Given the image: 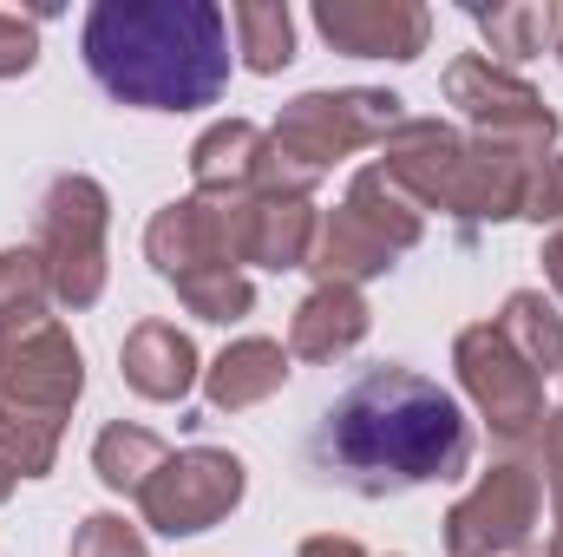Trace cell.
<instances>
[{"instance_id": "1", "label": "cell", "mask_w": 563, "mask_h": 557, "mask_svg": "<svg viewBox=\"0 0 563 557\" xmlns=\"http://www.w3.org/2000/svg\"><path fill=\"white\" fill-rule=\"evenodd\" d=\"M308 466L361 499L459 479L472 466V426L459 401L413 368H367L308 439Z\"/></svg>"}, {"instance_id": "2", "label": "cell", "mask_w": 563, "mask_h": 557, "mask_svg": "<svg viewBox=\"0 0 563 557\" xmlns=\"http://www.w3.org/2000/svg\"><path fill=\"white\" fill-rule=\"evenodd\" d=\"M79 53L119 106L203 112L230 86V13L217 0H99Z\"/></svg>"}, {"instance_id": "3", "label": "cell", "mask_w": 563, "mask_h": 557, "mask_svg": "<svg viewBox=\"0 0 563 557\" xmlns=\"http://www.w3.org/2000/svg\"><path fill=\"white\" fill-rule=\"evenodd\" d=\"M551 151H518V144L465 139L439 119H407L380 144V171L420 204V210H452L465 223H505L525 217V184Z\"/></svg>"}, {"instance_id": "4", "label": "cell", "mask_w": 563, "mask_h": 557, "mask_svg": "<svg viewBox=\"0 0 563 557\" xmlns=\"http://www.w3.org/2000/svg\"><path fill=\"white\" fill-rule=\"evenodd\" d=\"M79 394H86V354L53 315L0 335V466L13 479L53 472Z\"/></svg>"}, {"instance_id": "5", "label": "cell", "mask_w": 563, "mask_h": 557, "mask_svg": "<svg viewBox=\"0 0 563 557\" xmlns=\"http://www.w3.org/2000/svg\"><path fill=\"white\" fill-rule=\"evenodd\" d=\"M400 125H407V99L400 92H380V86L301 92L269 125L263 164H256V190L263 197H308L341 157H354L367 144H387Z\"/></svg>"}, {"instance_id": "6", "label": "cell", "mask_w": 563, "mask_h": 557, "mask_svg": "<svg viewBox=\"0 0 563 557\" xmlns=\"http://www.w3.org/2000/svg\"><path fill=\"white\" fill-rule=\"evenodd\" d=\"M420 237H426L420 204H413L380 164H367V171H354L347 197L321 217L314 250H308V270H314L321 282H347V288H361L367 276H387Z\"/></svg>"}, {"instance_id": "7", "label": "cell", "mask_w": 563, "mask_h": 557, "mask_svg": "<svg viewBox=\"0 0 563 557\" xmlns=\"http://www.w3.org/2000/svg\"><path fill=\"white\" fill-rule=\"evenodd\" d=\"M106 230H112V197L99 177L66 171L40 197V270L59 308H92L106 295Z\"/></svg>"}, {"instance_id": "8", "label": "cell", "mask_w": 563, "mask_h": 557, "mask_svg": "<svg viewBox=\"0 0 563 557\" xmlns=\"http://www.w3.org/2000/svg\"><path fill=\"white\" fill-rule=\"evenodd\" d=\"M250 492V466L223 446H190V452H170L157 466V479L139 492L144 525L164 532V538H197L210 525H223Z\"/></svg>"}, {"instance_id": "9", "label": "cell", "mask_w": 563, "mask_h": 557, "mask_svg": "<svg viewBox=\"0 0 563 557\" xmlns=\"http://www.w3.org/2000/svg\"><path fill=\"white\" fill-rule=\"evenodd\" d=\"M452 368H459V387L472 394V407L485 414V426H492L505 446L544 433V374H538L492 321H478V328H465V335L452 341Z\"/></svg>"}, {"instance_id": "10", "label": "cell", "mask_w": 563, "mask_h": 557, "mask_svg": "<svg viewBox=\"0 0 563 557\" xmlns=\"http://www.w3.org/2000/svg\"><path fill=\"white\" fill-rule=\"evenodd\" d=\"M544 512V472L505 459L478 472V485L445 512V551L452 557H511L531 545Z\"/></svg>"}, {"instance_id": "11", "label": "cell", "mask_w": 563, "mask_h": 557, "mask_svg": "<svg viewBox=\"0 0 563 557\" xmlns=\"http://www.w3.org/2000/svg\"><path fill=\"white\" fill-rule=\"evenodd\" d=\"M445 99L472 119L478 139L518 144V151H558V112L544 106V92H531L518 73H505L485 53H465L445 66Z\"/></svg>"}, {"instance_id": "12", "label": "cell", "mask_w": 563, "mask_h": 557, "mask_svg": "<svg viewBox=\"0 0 563 557\" xmlns=\"http://www.w3.org/2000/svg\"><path fill=\"white\" fill-rule=\"evenodd\" d=\"M144 256H151V270L170 282V288L243 270L236 263V243H230L223 197H177V204H164L151 217V230H144Z\"/></svg>"}, {"instance_id": "13", "label": "cell", "mask_w": 563, "mask_h": 557, "mask_svg": "<svg viewBox=\"0 0 563 557\" xmlns=\"http://www.w3.org/2000/svg\"><path fill=\"white\" fill-rule=\"evenodd\" d=\"M314 33L347 59H420L432 13L420 0H314Z\"/></svg>"}, {"instance_id": "14", "label": "cell", "mask_w": 563, "mask_h": 557, "mask_svg": "<svg viewBox=\"0 0 563 557\" xmlns=\"http://www.w3.org/2000/svg\"><path fill=\"white\" fill-rule=\"evenodd\" d=\"M230 210V243H236V263H256V270H308V250H314V204L308 197H263V190H243V197H223Z\"/></svg>"}, {"instance_id": "15", "label": "cell", "mask_w": 563, "mask_h": 557, "mask_svg": "<svg viewBox=\"0 0 563 557\" xmlns=\"http://www.w3.org/2000/svg\"><path fill=\"white\" fill-rule=\"evenodd\" d=\"M367 295L347 282H314V295L288 321V361H341L367 341Z\"/></svg>"}, {"instance_id": "16", "label": "cell", "mask_w": 563, "mask_h": 557, "mask_svg": "<svg viewBox=\"0 0 563 557\" xmlns=\"http://www.w3.org/2000/svg\"><path fill=\"white\" fill-rule=\"evenodd\" d=\"M119 374L144 401H184L197 387V348L177 321H139L119 348Z\"/></svg>"}, {"instance_id": "17", "label": "cell", "mask_w": 563, "mask_h": 557, "mask_svg": "<svg viewBox=\"0 0 563 557\" xmlns=\"http://www.w3.org/2000/svg\"><path fill=\"white\" fill-rule=\"evenodd\" d=\"M288 381V348L269 335H243L230 341L210 368H203V394L217 414H243V407H263L269 394H282Z\"/></svg>"}, {"instance_id": "18", "label": "cell", "mask_w": 563, "mask_h": 557, "mask_svg": "<svg viewBox=\"0 0 563 557\" xmlns=\"http://www.w3.org/2000/svg\"><path fill=\"white\" fill-rule=\"evenodd\" d=\"M263 144H269V132L250 125V119L210 125L203 139L190 144V184H197V197H243V190H256Z\"/></svg>"}, {"instance_id": "19", "label": "cell", "mask_w": 563, "mask_h": 557, "mask_svg": "<svg viewBox=\"0 0 563 557\" xmlns=\"http://www.w3.org/2000/svg\"><path fill=\"white\" fill-rule=\"evenodd\" d=\"M478 20V33L492 40L485 59H538L551 53L563 33V7L558 0H505V7H465Z\"/></svg>"}, {"instance_id": "20", "label": "cell", "mask_w": 563, "mask_h": 557, "mask_svg": "<svg viewBox=\"0 0 563 557\" xmlns=\"http://www.w3.org/2000/svg\"><path fill=\"white\" fill-rule=\"evenodd\" d=\"M164 459H170V446H164L151 426H132V419H112V426L92 439V472H99L112 492H125V499H139L144 485L157 479Z\"/></svg>"}, {"instance_id": "21", "label": "cell", "mask_w": 563, "mask_h": 557, "mask_svg": "<svg viewBox=\"0 0 563 557\" xmlns=\"http://www.w3.org/2000/svg\"><path fill=\"white\" fill-rule=\"evenodd\" d=\"M538 374H558L563 368V315L538 295V288H511L505 295V308H498V321H492Z\"/></svg>"}, {"instance_id": "22", "label": "cell", "mask_w": 563, "mask_h": 557, "mask_svg": "<svg viewBox=\"0 0 563 557\" xmlns=\"http://www.w3.org/2000/svg\"><path fill=\"white\" fill-rule=\"evenodd\" d=\"M230 33H236V53L250 73H282L295 59V13L282 0H236L230 7Z\"/></svg>"}, {"instance_id": "23", "label": "cell", "mask_w": 563, "mask_h": 557, "mask_svg": "<svg viewBox=\"0 0 563 557\" xmlns=\"http://www.w3.org/2000/svg\"><path fill=\"white\" fill-rule=\"evenodd\" d=\"M46 302H53V288L40 270V250H0V335L46 321Z\"/></svg>"}, {"instance_id": "24", "label": "cell", "mask_w": 563, "mask_h": 557, "mask_svg": "<svg viewBox=\"0 0 563 557\" xmlns=\"http://www.w3.org/2000/svg\"><path fill=\"white\" fill-rule=\"evenodd\" d=\"M184 295V308L197 315V321H243L250 308H256V288H250V276L243 270H230V276H203V282H184L177 288Z\"/></svg>"}, {"instance_id": "25", "label": "cell", "mask_w": 563, "mask_h": 557, "mask_svg": "<svg viewBox=\"0 0 563 557\" xmlns=\"http://www.w3.org/2000/svg\"><path fill=\"white\" fill-rule=\"evenodd\" d=\"M73 557H144V532L119 512H92L73 532Z\"/></svg>"}, {"instance_id": "26", "label": "cell", "mask_w": 563, "mask_h": 557, "mask_svg": "<svg viewBox=\"0 0 563 557\" xmlns=\"http://www.w3.org/2000/svg\"><path fill=\"white\" fill-rule=\"evenodd\" d=\"M40 66V26L13 7H0V79H20Z\"/></svg>"}, {"instance_id": "27", "label": "cell", "mask_w": 563, "mask_h": 557, "mask_svg": "<svg viewBox=\"0 0 563 557\" xmlns=\"http://www.w3.org/2000/svg\"><path fill=\"white\" fill-rule=\"evenodd\" d=\"M525 217H531V223H558L563 217V151H551V157L531 171V184H525Z\"/></svg>"}, {"instance_id": "28", "label": "cell", "mask_w": 563, "mask_h": 557, "mask_svg": "<svg viewBox=\"0 0 563 557\" xmlns=\"http://www.w3.org/2000/svg\"><path fill=\"white\" fill-rule=\"evenodd\" d=\"M301 557H367V551H361L354 538H334V532H328V538H308V545H301Z\"/></svg>"}, {"instance_id": "29", "label": "cell", "mask_w": 563, "mask_h": 557, "mask_svg": "<svg viewBox=\"0 0 563 557\" xmlns=\"http://www.w3.org/2000/svg\"><path fill=\"white\" fill-rule=\"evenodd\" d=\"M544 282L563 295V230H551V237H544Z\"/></svg>"}, {"instance_id": "30", "label": "cell", "mask_w": 563, "mask_h": 557, "mask_svg": "<svg viewBox=\"0 0 563 557\" xmlns=\"http://www.w3.org/2000/svg\"><path fill=\"white\" fill-rule=\"evenodd\" d=\"M544 479H551V499H558V532H551V557H563V466H551Z\"/></svg>"}, {"instance_id": "31", "label": "cell", "mask_w": 563, "mask_h": 557, "mask_svg": "<svg viewBox=\"0 0 563 557\" xmlns=\"http://www.w3.org/2000/svg\"><path fill=\"white\" fill-rule=\"evenodd\" d=\"M7 492H13V472H7V466H0V505H7Z\"/></svg>"}, {"instance_id": "32", "label": "cell", "mask_w": 563, "mask_h": 557, "mask_svg": "<svg viewBox=\"0 0 563 557\" xmlns=\"http://www.w3.org/2000/svg\"><path fill=\"white\" fill-rule=\"evenodd\" d=\"M558 59H563V33H558Z\"/></svg>"}]
</instances>
